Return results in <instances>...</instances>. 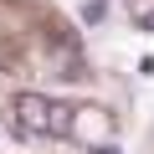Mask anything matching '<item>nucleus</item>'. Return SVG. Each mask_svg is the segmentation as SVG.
I'll use <instances>...</instances> for the list:
<instances>
[{
    "label": "nucleus",
    "mask_w": 154,
    "mask_h": 154,
    "mask_svg": "<svg viewBox=\"0 0 154 154\" xmlns=\"http://www.w3.org/2000/svg\"><path fill=\"white\" fill-rule=\"evenodd\" d=\"M103 16H108V0H82V21L88 26H98Z\"/></svg>",
    "instance_id": "obj_3"
},
{
    "label": "nucleus",
    "mask_w": 154,
    "mask_h": 154,
    "mask_svg": "<svg viewBox=\"0 0 154 154\" xmlns=\"http://www.w3.org/2000/svg\"><path fill=\"white\" fill-rule=\"evenodd\" d=\"M67 139L82 144V149H93V154H118V123H113V113L98 108V103L67 108Z\"/></svg>",
    "instance_id": "obj_1"
},
{
    "label": "nucleus",
    "mask_w": 154,
    "mask_h": 154,
    "mask_svg": "<svg viewBox=\"0 0 154 154\" xmlns=\"http://www.w3.org/2000/svg\"><path fill=\"white\" fill-rule=\"evenodd\" d=\"M11 118H16V128L31 134V139H67V108L51 103L46 93H16Z\"/></svg>",
    "instance_id": "obj_2"
},
{
    "label": "nucleus",
    "mask_w": 154,
    "mask_h": 154,
    "mask_svg": "<svg viewBox=\"0 0 154 154\" xmlns=\"http://www.w3.org/2000/svg\"><path fill=\"white\" fill-rule=\"evenodd\" d=\"M134 21L144 31H154V0H139V5H134Z\"/></svg>",
    "instance_id": "obj_4"
}]
</instances>
